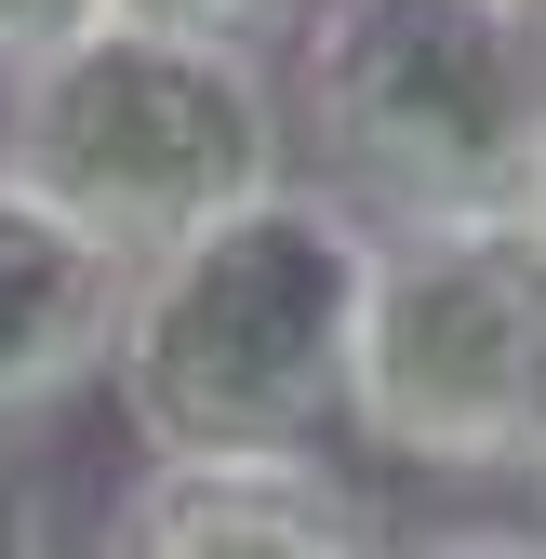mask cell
Returning a JSON list of instances; mask_svg holds the SVG:
<instances>
[{
    "label": "cell",
    "mask_w": 546,
    "mask_h": 559,
    "mask_svg": "<svg viewBox=\"0 0 546 559\" xmlns=\"http://www.w3.org/2000/svg\"><path fill=\"white\" fill-rule=\"evenodd\" d=\"M281 107L294 174L373 227L546 214V0H307Z\"/></svg>",
    "instance_id": "1"
},
{
    "label": "cell",
    "mask_w": 546,
    "mask_h": 559,
    "mask_svg": "<svg viewBox=\"0 0 546 559\" xmlns=\"http://www.w3.org/2000/svg\"><path fill=\"white\" fill-rule=\"evenodd\" d=\"M373 214H347L320 174L214 214L200 240L133 266L120 320V413L147 453L200 440H347L360 400V294H373Z\"/></svg>",
    "instance_id": "2"
},
{
    "label": "cell",
    "mask_w": 546,
    "mask_h": 559,
    "mask_svg": "<svg viewBox=\"0 0 546 559\" xmlns=\"http://www.w3.org/2000/svg\"><path fill=\"white\" fill-rule=\"evenodd\" d=\"M0 160L147 266L294 174V107L253 40L94 14L81 40H54L40 67L0 81Z\"/></svg>",
    "instance_id": "3"
},
{
    "label": "cell",
    "mask_w": 546,
    "mask_h": 559,
    "mask_svg": "<svg viewBox=\"0 0 546 559\" xmlns=\"http://www.w3.org/2000/svg\"><path fill=\"white\" fill-rule=\"evenodd\" d=\"M347 440L427 479H533L546 453V227H387L360 294Z\"/></svg>",
    "instance_id": "4"
},
{
    "label": "cell",
    "mask_w": 546,
    "mask_h": 559,
    "mask_svg": "<svg viewBox=\"0 0 546 559\" xmlns=\"http://www.w3.org/2000/svg\"><path fill=\"white\" fill-rule=\"evenodd\" d=\"M120 559H360L387 546V507L320 440H200L120 479Z\"/></svg>",
    "instance_id": "5"
},
{
    "label": "cell",
    "mask_w": 546,
    "mask_h": 559,
    "mask_svg": "<svg viewBox=\"0 0 546 559\" xmlns=\"http://www.w3.org/2000/svg\"><path fill=\"white\" fill-rule=\"evenodd\" d=\"M120 320H133V253L0 160V453L67 427L120 373Z\"/></svg>",
    "instance_id": "6"
},
{
    "label": "cell",
    "mask_w": 546,
    "mask_h": 559,
    "mask_svg": "<svg viewBox=\"0 0 546 559\" xmlns=\"http://www.w3.org/2000/svg\"><path fill=\"white\" fill-rule=\"evenodd\" d=\"M107 14H133V27H187V40H253V53H281L307 0H107Z\"/></svg>",
    "instance_id": "7"
},
{
    "label": "cell",
    "mask_w": 546,
    "mask_h": 559,
    "mask_svg": "<svg viewBox=\"0 0 546 559\" xmlns=\"http://www.w3.org/2000/svg\"><path fill=\"white\" fill-rule=\"evenodd\" d=\"M107 14V0H0V81H14V67H40L54 40H81Z\"/></svg>",
    "instance_id": "8"
},
{
    "label": "cell",
    "mask_w": 546,
    "mask_h": 559,
    "mask_svg": "<svg viewBox=\"0 0 546 559\" xmlns=\"http://www.w3.org/2000/svg\"><path fill=\"white\" fill-rule=\"evenodd\" d=\"M54 546V520H40V493L14 479V453H0V559H40Z\"/></svg>",
    "instance_id": "9"
},
{
    "label": "cell",
    "mask_w": 546,
    "mask_h": 559,
    "mask_svg": "<svg viewBox=\"0 0 546 559\" xmlns=\"http://www.w3.org/2000/svg\"><path fill=\"white\" fill-rule=\"evenodd\" d=\"M533 493H546V453H533Z\"/></svg>",
    "instance_id": "10"
},
{
    "label": "cell",
    "mask_w": 546,
    "mask_h": 559,
    "mask_svg": "<svg viewBox=\"0 0 546 559\" xmlns=\"http://www.w3.org/2000/svg\"><path fill=\"white\" fill-rule=\"evenodd\" d=\"M533 227H546V214H533Z\"/></svg>",
    "instance_id": "11"
}]
</instances>
